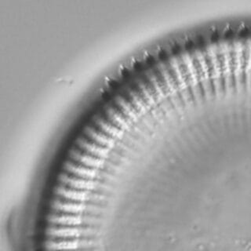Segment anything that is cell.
<instances>
[{
  "instance_id": "cell-1",
  "label": "cell",
  "mask_w": 251,
  "mask_h": 251,
  "mask_svg": "<svg viewBox=\"0 0 251 251\" xmlns=\"http://www.w3.org/2000/svg\"><path fill=\"white\" fill-rule=\"evenodd\" d=\"M92 241L78 239H58L48 240L46 248L49 251H74L80 248L90 247Z\"/></svg>"
},
{
  "instance_id": "cell-2",
  "label": "cell",
  "mask_w": 251,
  "mask_h": 251,
  "mask_svg": "<svg viewBox=\"0 0 251 251\" xmlns=\"http://www.w3.org/2000/svg\"><path fill=\"white\" fill-rule=\"evenodd\" d=\"M92 232L88 228L78 226H53L47 229V235L53 239H78L81 236L90 235Z\"/></svg>"
},
{
  "instance_id": "cell-3",
  "label": "cell",
  "mask_w": 251,
  "mask_h": 251,
  "mask_svg": "<svg viewBox=\"0 0 251 251\" xmlns=\"http://www.w3.org/2000/svg\"><path fill=\"white\" fill-rule=\"evenodd\" d=\"M58 180L63 185L71 187L77 190L91 191L96 188L97 182L88 179L79 178L62 173L58 176Z\"/></svg>"
},
{
  "instance_id": "cell-4",
  "label": "cell",
  "mask_w": 251,
  "mask_h": 251,
  "mask_svg": "<svg viewBox=\"0 0 251 251\" xmlns=\"http://www.w3.org/2000/svg\"><path fill=\"white\" fill-rule=\"evenodd\" d=\"M54 193L59 197L73 202H83L90 200V192L87 191L75 190L66 188L65 185H58L54 189Z\"/></svg>"
},
{
  "instance_id": "cell-5",
  "label": "cell",
  "mask_w": 251,
  "mask_h": 251,
  "mask_svg": "<svg viewBox=\"0 0 251 251\" xmlns=\"http://www.w3.org/2000/svg\"><path fill=\"white\" fill-rule=\"evenodd\" d=\"M51 207L55 211L65 214H81L86 210V206L83 202H69L56 199L51 202Z\"/></svg>"
},
{
  "instance_id": "cell-6",
  "label": "cell",
  "mask_w": 251,
  "mask_h": 251,
  "mask_svg": "<svg viewBox=\"0 0 251 251\" xmlns=\"http://www.w3.org/2000/svg\"><path fill=\"white\" fill-rule=\"evenodd\" d=\"M48 222L61 226H79L84 223L81 214H51L48 217Z\"/></svg>"
},
{
  "instance_id": "cell-7",
  "label": "cell",
  "mask_w": 251,
  "mask_h": 251,
  "mask_svg": "<svg viewBox=\"0 0 251 251\" xmlns=\"http://www.w3.org/2000/svg\"><path fill=\"white\" fill-rule=\"evenodd\" d=\"M69 156L71 159L77 161L79 163H82L86 167H92L94 169L101 168L104 166V159L88 155L87 154L81 152L76 149H71L69 151Z\"/></svg>"
},
{
  "instance_id": "cell-8",
  "label": "cell",
  "mask_w": 251,
  "mask_h": 251,
  "mask_svg": "<svg viewBox=\"0 0 251 251\" xmlns=\"http://www.w3.org/2000/svg\"><path fill=\"white\" fill-rule=\"evenodd\" d=\"M64 170L72 175H76L78 177L89 179V180L96 178L98 175V171L95 169L82 167L80 165L73 163L72 161H66L64 163Z\"/></svg>"
},
{
  "instance_id": "cell-9",
  "label": "cell",
  "mask_w": 251,
  "mask_h": 251,
  "mask_svg": "<svg viewBox=\"0 0 251 251\" xmlns=\"http://www.w3.org/2000/svg\"><path fill=\"white\" fill-rule=\"evenodd\" d=\"M76 145L78 147L83 149L86 152L90 153L93 155H96L98 158L105 159L108 158L109 154V149L107 148L100 147L96 144L90 142L86 140L85 137H79L76 139Z\"/></svg>"
},
{
  "instance_id": "cell-10",
  "label": "cell",
  "mask_w": 251,
  "mask_h": 251,
  "mask_svg": "<svg viewBox=\"0 0 251 251\" xmlns=\"http://www.w3.org/2000/svg\"><path fill=\"white\" fill-rule=\"evenodd\" d=\"M83 132H84L86 136H88L93 141H96L98 144L103 145L104 147H108V149H111V148H113L114 145H115V140L108 137V136L105 135L104 133L98 131V130H97L95 128L91 126H86Z\"/></svg>"
},
{
  "instance_id": "cell-11",
  "label": "cell",
  "mask_w": 251,
  "mask_h": 251,
  "mask_svg": "<svg viewBox=\"0 0 251 251\" xmlns=\"http://www.w3.org/2000/svg\"><path fill=\"white\" fill-rule=\"evenodd\" d=\"M94 123L101 129L103 131L106 133H108L112 137H117V138H121L123 136V131L118 129L116 126H114L112 124L106 121L104 118L101 116H96L94 117Z\"/></svg>"
},
{
  "instance_id": "cell-12",
  "label": "cell",
  "mask_w": 251,
  "mask_h": 251,
  "mask_svg": "<svg viewBox=\"0 0 251 251\" xmlns=\"http://www.w3.org/2000/svg\"><path fill=\"white\" fill-rule=\"evenodd\" d=\"M106 115L109 118L110 120L116 124L119 127L122 128L123 129H127L129 128L127 122L126 121L125 118L122 116L120 112L115 108L107 106L105 108Z\"/></svg>"
},
{
  "instance_id": "cell-13",
  "label": "cell",
  "mask_w": 251,
  "mask_h": 251,
  "mask_svg": "<svg viewBox=\"0 0 251 251\" xmlns=\"http://www.w3.org/2000/svg\"><path fill=\"white\" fill-rule=\"evenodd\" d=\"M159 71L161 75L164 79L165 86H166V92L167 94H175L176 92V85L174 82V78L169 73L167 66L163 63H160L159 65Z\"/></svg>"
},
{
  "instance_id": "cell-14",
  "label": "cell",
  "mask_w": 251,
  "mask_h": 251,
  "mask_svg": "<svg viewBox=\"0 0 251 251\" xmlns=\"http://www.w3.org/2000/svg\"><path fill=\"white\" fill-rule=\"evenodd\" d=\"M116 103L118 105L121 107L123 112L125 115L128 116L129 119H131L133 121L137 120V112L136 110L133 108V106L130 103L126 101L123 97L117 96L116 98Z\"/></svg>"
},
{
  "instance_id": "cell-15",
  "label": "cell",
  "mask_w": 251,
  "mask_h": 251,
  "mask_svg": "<svg viewBox=\"0 0 251 251\" xmlns=\"http://www.w3.org/2000/svg\"><path fill=\"white\" fill-rule=\"evenodd\" d=\"M139 87L144 97V100H146L148 105L151 106L155 104V98L153 96L152 91L147 85L144 84L143 82H139Z\"/></svg>"
},
{
  "instance_id": "cell-16",
  "label": "cell",
  "mask_w": 251,
  "mask_h": 251,
  "mask_svg": "<svg viewBox=\"0 0 251 251\" xmlns=\"http://www.w3.org/2000/svg\"><path fill=\"white\" fill-rule=\"evenodd\" d=\"M129 96L131 98L132 103L135 106L137 111H139L141 113L146 112V105L144 103L143 99L138 95L136 91H130Z\"/></svg>"
}]
</instances>
